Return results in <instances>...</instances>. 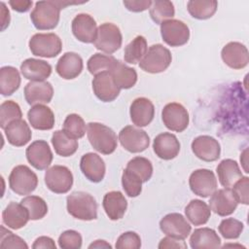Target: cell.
Returning <instances> with one entry per match:
<instances>
[{
	"label": "cell",
	"mask_w": 249,
	"mask_h": 249,
	"mask_svg": "<svg viewBox=\"0 0 249 249\" xmlns=\"http://www.w3.org/2000/svg\"><path fill=\"white\" fill-rule=\"evenodd\" d=\"M82 4L69 1H38L30 14V19L33 25L39 30H51L56 27L60 10L68 5Z\"/></svg>",
	"instance_id": "cell-1"
},
{
	"label": "cell",
	"mask_w": 249,
	"mask_h": 249,
	"mask_svg": "<svg viewBox=\"0 0 249 249\" xmlns=\"http://www.w3.org/2000/svg\"><path fill=\"white\" fill-rule=\"evenodd\" d=\"M68 213L78 220L91 221L97 218L95 198L86 192H73L66 197Z\"/></svg>",
	"instance_id": "cell-2"
},
{
	"label": "cell",
	"mask_w": 249,
	"mask_h": 249,
	"mask_svg": "<svg viewBox=\"0 0 249 249\" xmlns=\"http://www.w3.org/2000/svg\"><path fill=\"white\" fill-rule=\"evenodd\" d=\"M87 135L93 149L103 155H110L117 148L118 139L115 131L103 124L89 123Z\"/></svg>",
	"instance_id": "cell-3"
},
{
	"label": "cell",
	"mask_w": 249,
	"mask_h": 249,
	"mask_svg": "<svg viewBox=\"0 0 249 249\" xmlns=\"http://www.w3.org/2000/svg\"><path fill=\"white\" fill-rule=\"evenodd\" d=\"M172 60L170 51L160 44L152 45L139 62V67L148 73L157 74L168 68Z\"/></svg>",
	"instance_id": "cell-4"
},
{
	"label": "cell",
	"mask_w": 249,
	"mask_h": 249,
	"mask_svg": "<svg viewBox=\"0 0 249 249\" xmlns=\"http://www.w3.org/2000/svg\"><path fill=\"white\" fill-rule=\"evenodd\" d=\"M32 54L41 57H55L62 50V42L54 33H36L28 43Z\"/></svg>",
	"instance_id": "cell-5"
},
{
	"label": "cell",
	"mask_w": 249,
	"mask_h": 249,
	"mask_svg": "<svg viewBox=\"0 0 249 249\" xmlns=\"http://www.w3.org/2000/svg\"><path fill=\"white\" fill-rule=\"evenodd\" d=\"M38 185L37 175L27 165H17L9 176L11 190L19 196L31 194Z\"/></svg>",
	"instance_id": "cell-6"
},
{
	"label": "cell",
	"mask_w": 249,
	"mask_h": 249,
	"mask_svg": "<svg viewBox=\"0 0 249 249\" xmlns=\"http://www.w3.org/2000/svg\"><path fill=\"white\" fill-rule=\"evenodd\" d=\"M122 42L123 36L120 28L112 22H104L98 26L93 44L97 50L111 54L122 47Z\"/></svg>",
	"instance_id": "cell-7"
},
{
	"label": "cell",
	"mask_w": 249,
	"mask_h": 249,
	"mask_svg": "<svg viewBox=\"0 0 249 249\" xmlns=\"http://www.w3.org/2000/svg\"><path fill=\"white\" fill-rule=\"evenodd\" d=\"M45 184L54 194H65L73 185V174L64 165H53L45 173Z\"/></svg>",
	"instance_id": "cell-8"
},
{
	"label": "cell",
	"mask_w": 249,
	"mask_h": 249,
	"mask_svg": "<svg viewBox=\"0 0 249 249\" xmlns=\"http://www.w3.org/2000/svg\"><path fill=\"white\" fill-rule=\"evenodd\" d=\"M160 34L164 43L170 47L185 45L190 39L188 25L179 19H167L160 23Z\"/></svg>",
	"instance_id": "cell-9"
},
{
	"label": "cell",
	"mask_w": 249,
	"mask_h": 249,
	"mask_svg": "<svg viewBox=\"0 0 249 249\" xmlns=\"http://www.w3.org/2000/svg\"><path fill=\"white\" fill-rule=\"evenodd\" d=\"M119 140L123 148L130 153H141L150 145L148 133L132 125H126L120 131Z\"/></svg>",
	"instance_id": "cell-10"
},
{
	"label": "cell",
	"mask_w": 249,
	"mask_h": 249,
	"mask_svg": "<svg viewBox=\"0 0 249 249\" xmlns=\"http://www.w3.org/2000/svg\"><path fill=\"white\" fill-rule=\"evenodd\" d=\"M163 124L172 131L182 132L189 125V113L180 103L171 102L166 104L161 111Z\"/></svg>",
	"instance_id": "cell-11"
},
{
	"label": "cell",
	"mask_w": 249,
	"mask_h": 249,
	"mask_svg": "<svg viewBox=\"0 0 249 249\" xmlns=\"http://www.w3.org/2000/svg\"><path fill=\"white\" fill-rule=\"evenodd\" d=\"M189 185L195 195L208 197L217 190V179L213 171L200 168L192 172L189 178Z\"/></svg>",
	"instance_id": "cell-12"
},
{
	"label": "cell",
	"mask_w": 249,
	"mask_h": 249,
	"mask_svg": "<svg viewBox=\"0 0 249 249\" xmlns=\"http://www.w3.org/2000/svg\"><path fill=\"white\" fill-rule=\"evenodd\" d=\"M160 231L167 236L184 240L192 231L191 225L180 213H169L160 221Z\"/></svg>",
	"instance_id": "cell-13"
},
{
	"label": "cell",
	"mask_w": 249,
	"mask_h": 249,
	"mask_svg": "<svg viewBox=\"0 0 249 249\" xmlns=\"http://www.w3.org/2000/svg\"><path fill=\"white\" fill-rule=\"evenodd\" d=\"M91 84L93 93L103 102L114 101L120 94V89L116 85L110 71L95 75Z\"/></svg>",
	"instance_id": "cell-14"
},
{
	"label": "cell",
	"mask_w": 249,
	"mask_h": 249,
	"mask_svg": "<svg viewBox=\"0 0 249 249\" xmlns=\"http://www.w3.org/2000/svg\"><path fill=\"white\" fill-rule=\"evenodd\" d=\"M28 162L38 170L47 169L53 161L52 150L45 140H36L32 142L25 151Z\"/></svg>",
	"instance_id": "cell-15"
},
{
	"label": "cell",
	"mask_w": 249,
	"mask_h": 249,
	"mask_svg": "<svg viewBox=\"0 0 249 249\" xmlns=\"http://www.w3.org/2000/svg\"><path fill=\"white\" fill-rule=\"evenodd\" d=\"M191 148L195 156L204 161H215L221 155L220 143L209 135L196 137L192 142Z\"/></svg>",
	"instance_id": "cell-16"
},
{
	"label": "cell",
	"mask_w": 249,
	"mask_h": 249,
	"mask_svg": "<svg viewBox=\"0 0 249 249\" xmlns=\"http://www.w3.org/2000/svg\"><path fill=\"white\" fill-rule=\"evenodd\" d=\"M221 56L225 64L232 69H242L249 62L248 50L239 42H230L225 45L222 49Z\"/></svg>",
	"instance_id": "cell-17"
},
{
	"label": "cell",
	"mask_w": 249,
	"mask_h": 249,
	"mask_svg": "<svg viewBox=\"0 0 249 249\" xmlns=\"http://www.w3.org/2000/svg\"><path fill=\"white\" fill-rule=\"evenodd\" d=\"M71 28L73 35L83 43H93L96 38V21L89 14L77 15L72 20Z\"/></svg>",
	"instance_id": "cell-18"
},
{
	"label": "cell",
	"mask_w": 249,
	"mask_h": 249,
	"mask_svg": "<svg viewBox=\"0 0 249 249\" xmlns=\"http://www.w3.org/2000/svg\"><path fill=\"white\" fill-rule=\"evenodd\" d=\"M210 209L219 216L226 217L234 212L237 207V201L234 198L230 188L216 190L209 200Z\"/></svg>",
	"instance_id": "cell-19"
},
{
	"label": "cell",
	"mask_w": 249,
	"mask_h": 249,
	"mask_svg": "<svg viewBox=\"0 0 249 249\" xmlns=\"http://www.w3.org/2000/svg\"><path fill=\"white\" fill-rule=\"evenodd\" d=\"M153 149L160 159L169 160L178 156L180 152V142L174 134L162 132L155 137Z\"/></svg>",
	"instance_id": "cell-20"
},
{
	"label": "cell",
	"mask_w": 249,
	"mask_h": 249,
	"mask_svg": "<svg viewBox=\"0 0 249 249\" xmlns=\"http://www.w3.org/2000/svg\"><path fill=\"white\" fill-rule=\"evenodd\" d=\"M53 96V86L47 81H31L24 88V97L29 105L49 103Z\"/></svg>",
	"instance_id": "cell-21"
},
{
	"label": "cell",
	"mask_w": 249,
	"mask_h": 249,
	"mask_svg": "<svg viewBox=\"0 0 249 249\" xmlns=\"http://www.w3.org/2000/svg\"><path fill=\"white\" fill-rule=\"evenodd\" d=\"M129 115L133 124L139 127L147 126L155 116L154 104L146 97H138L130 104Z\"/></svg>",
	"instance_id": "cell-22"
},
{
	"label": "cell",
	"mask_w": 249,
	"mask_h": 249,
	"mask_svg": "<svg viewBox=\"0 0 249 249\" xmlns=\"http://www.w3.org/2000/svg\"><path fill=\"white\" fill-rule=\"evenodd\" d=\"M80 168L90 182L98 183L105 176L106 166L101 157L95 153H87L81 158Z\"/></svg>",
	"instance_id": "cell-23"
},
{
	"label": "cell",
	"mask_w": 249,
	"mask_h": 249,
	"mask_svg": "<svg viewBox=\"0 0 249 249\" xmlns=\"http://www.w3.org/2000/svg\"><path fill=\"white\" fill-rule=\"evenodd\" d=\"M82 57L73 52L65 53L58 59L55 70L56 73L65 80H72L77 78L83 71Z\"/></svg>",
	"instance_id": "cell-24"
},
{
	"label": "cell",
	"mask_w": 249,
	"mask_h": 249,
	"mask_svg": "<svg viewBox=\"0 0 249 249\" xmlns=\"http://www.w3.org/2000/svg\"><path fill=\"white\" fill-rule=\"evenodd\" d=\"M29 220V213L21 203L12 201L2 212L3 224L13 230L21 229Z\"/></svg>",
	"instance_id": "cell-25"
},
{
	"label": "cell",
	"mask_w": 249,
	"mask_h": 249,
	"mask_svg": "<svg viewBox=\"0 0 249 249\" xmlns=\"http://www.w3.org/2000/svg\"><path fill=\"white\" fill-rule=\"evenodd\" d=\"M31 126L38 130H50L54 125V115L52 109L44 104H36L27 112Z\"/></svg>",
	"instance_id": "cell-26"
},
{
	"label": "cell",
	"mask_w": 249,
	"mask_h": 249,
	"mask_svg": "<svg viewBox=\"0 0 249 249\" xmlns=\"http://www.w3.org/2000/svg\"><path fill=\"white\" fill-rule=\"evenodd\" d=\"M8 142L16 147H21L27 144L32 137V132L27 123L22 120L11 122L4 129Z\"/></svg>",
	"instance_id": "cell-27"
},
{
	"label": "cell",
	"mask_w": 249,
	"mask_h": 249,
	"mask_svg": "<svg viewBox=\"0 0 249 249\" xmlns=\"http://www.w3.org/2000/svg\"><path fill=\"white\" fill-rule=\"evenodd\" d=\"M22 76L30 81H45L52 74V66L45 60L27 58L20 64Z\"/></svg>",
	"instance_id": "cell-28"
},
{
	"label": "cell",
	"mask_w": 249,
	"mask_h": 249,
	"mask_svg": "<svg viewBox=\"0 0 249 249\" xmlns=\"http://www.w3.org/2000/svg\"><path fill=\"white\" fill-rule=\"evenodd\" d=\"M102 206L109 219L117 221L124 217L127 208V201L121 192L111 191L104 196Z\"/></svg>",
	"instance_id": "cell-29"
},
{
	"label": "cell",
	"mask_w": 249,
	"mask_h": 249,
	"mask_svg": "<svg viewBox=\"0 0 249 249\" xmlns=\"http://www.w3.org/2000/svg\"><path fill=\"white\" fill-rule=\"evenodd\" d=\"M190 246L193 249L219 248L221 246V239L213 229L200 228L195 230L192 233Z\"/></svg>",
	"instance_id": "cell-30"
},
{
	"label": "cell",
	"mask_w": 249,
	"mask_h": 249,
	"mask_svg": "<svg viewBox=\"0 0 249 249\" xmlns=\"http://www.w3.org/2000/svg\"><path fill=\"white\" fill-rule=\"evenodd\" d=\"M220 184L225 188H231L242 177V172L238 163L231 159L223 160L216 168Z\"/></svg>",
	"instance_id": "cell-31"
},
{
	"label": "cell",
	"mask_w": 249,
	"mask_h": 249,
	"mask_svg": "<svg viewBox=\"0 0 249 249\" xmlns=\"http://www.w3.org/2000/svg\"><path fill=\"white\" fill-rule=\"evenodd\" d=\"M110 73L120 89H130L137 82V73L135 69L127 66L120 60L116 62L110 70Z\"/></svg>",
	"instance_id": "cell-32"
},
{
	"label": "cell",
	"mask_w": 249,
	"mask_h": 249,
	"mask_svg": "<svg viewBox=\"0 0 249 249\" xmlns=\"http://www.w3.org/2000/svg\"><path fill=\"white\" fill-rule=\"evenodd\" d=\"M187 219L195 226L204 225L211 216V209L206 202L200 199H193L185 207Z\"/></svg>",
	"instance_id": "cell-33"
},
{
	"label": "cell",
	"mask_w": 249,
	"mask_h": 249,
	"mask_svg": "<svg viewBox=\"0 0 249 249\" xmlns=\"http://www.w3.org/2000/svg\"><path fill=\"white\" fill-rule=\"evenodd\" d=\"M18 70L13 66H3L0 69V92L3 96L12 95L20 86Z\"/></svg>",
	"instance_id": "cell-34"
},
{
	"label": "cell",
	"mask_w": 249,
	"mask_h": 249,
	"mask_svg": "<svg viewBox=\"0 0 249 249\" xmlns=\"http://www.w3.org/2000/svg\"><path fill=\"white\" fill-rule=\"evenodd\" d=\"M52 144L55 153L61 157H70L78 149L77 139L69 137L63 130H55L52 136Z\"/></svg>",
	"instance_id": "cell-35"
},
{
	"label": "cell",
	"mask_w": 249,
	"mask_h": 249,
	"mask_svg": "<svg viewBox=\"0 0 249 249\" xmlns=\"http://www.w3.org/2000/svg\"><path fill=\"white\" fill-rule=\"evenodd\" d=\"M218 8L215 0H191L187 3L189 14L196 19H207L213 17Z\"/></svg>",
	"instance_id": "cell-36"
},
{
	"label": "cell",
	"mask_w": 249,
	"mask_h": 249,
	"mask_svg": "<svg viewBox=\"0 0 249 249\" xmlns=\"http://www.w3.org/2000/svg\"><path fill=\"white\" fill-rule=\"evenodd\" d=\"M147 51L148 47L145 37L138 35L124 48V59L129 64H136L141 61Z\"/></svg>",
	"instance_id": "cell-37"
},
{
	"label": "cell",
	"mask_w": 249,
	"mask_h": 249,
	"mask_svg": "<svg viewBox=\"0 0 249 249\" xmlns=\"http://www.w3.org/2000/svg\"><path fill=\"white\" fill-rule=\"evenodd\" d=\"M175 15L173 3L167 0L152 1L150 7V16L154 22L160 24L167 19H171Z\"/></svg>",
	"instance_id": "cell-38"
},
{
	"label": "cell",
	"mask_w": 249,
	"mask_h": 249,
	"mask_svg": "<svg viewBox=\"0 0 249 249\" xmlns=\"http://www.w3.org/2000/svg\"><path fill=\"white\" fill-rule=\"evenodd\" d=\"M117 61L118 60L111 54L97 53L89 58L87 66L89 73L95 76L101 72L110 71Z\"/></svg>",
	"instance_id": "cell-39"
},
{
	"label": "cell",
	"mask_w": 249,
	"mask_h": 249,
	"mask_svg": "<svg viewBox=\"0 0 249 249\" xmlns=\"http://www.w3.org/2000/svg\"><path fill=\"white\" fill-rule=\"evenodd\" d=\"M20 203L27 209L30 220H40L48 213L47 202L38 196H27L21 199Z\"/></svg>",
	"instance_id": "cell-40"
},
{
	"label": "cell",
	"mask_w": 249,
	"mask_h": 249,
	"mask_svg": "<svg viewBox=\"0 0 249 249\" xmlns=\"http://www.w3.org/2000/svg\"><path fill=\"white\" fill-rule=\"evenodd\" d=\"M126 169L137 175L143 183L149 181L153 174L152 162L143 157H135L126 164Z\"/></svg>",
	"instance_id": "cell-41"
},
{
	"label": "cell",
	"mask_w": 249,
	"mask_h": 249,
	"mask_svg": "<svg viewBox=\"0 0 249 249\" xmlns=\"http://www.w3.org/2000/svg\"><path fill=\"white\" fill-rule=\"evenodd\" d=\"M86 124L78 114H69L63 123V131L73 139L82 138L86 133Z\"/></svg>",
	"instance_id": "cell-42"
},
{
	"label": "cell",
	"mask_w": 249,
	"mask_h": 249,
	"mask_svg": "<svg viewBox=\"0 0 249 249\" xmlns=\"http://www.w3.org/2000/svg\"><path fill=\"white\" fill-rule=\"evenodd\" d=\"M22 112L19 105L13 101L7 100L0 105V126L2 129L13 121L21 119Z\"/></svg>",
	"instance_id": "cell-43"
},
{
	"label": "cell",
	"mask_w": 249,
	"mask_h": 249,
	"mask_svg": "<svg viewBox=\"0 0 249 249\" xmlns=\"http://www.w3.org/2000/svg\"><path fill=\"white\" fill-rule=\"evenodd\" d=\"M142 180L137 175L124 168L122 175V186L128 196H138L142 192Z\"/></svg>",
	"instance_id": "cell-44"
},
{
	"label": "cell",
	"mask_w": 249,
	"mask_h": 249,
	"mask_svg": "<svg viewBox=\"0 0 249 249\" xmlns=\"http://www.w3.org/2000/svg\"><path fill=\"white\" fill-rule=\"evenodd\" d=\"M244 225L234 218H227L221 221L219 232L226 239H236L243 231Z\"/></svg>",
	"instance_id": "cell-45"
},
{
	"label": "cell",
	"mask_w": 249,
	"mask_h": 249,
	"mask_svg": "<svg viewBox=\"0 0 249 249\" xmlns=\"http://www.w3.org/2000/svg\"><path fill=\"white\" fill-rule=\"evenodd\" d=\"M82 242V235L74 230L65 231L58 237V245L62 249H80Z\"/></svg>",
	"instance_id": "cell-46"
},
{
	"label": "cell",
	"mask_w": 249,
	"mask_h": 249,
	"mask_svg": "<svg viewBox=\"0 0 249 249\" xmlns=\"http://www.w3.org/2000/svg\"><path fill=\"white\" fill-rule=\"evenodd\" d=\"M1 248H19L27 249L28 245L18 235L14 234L12 231L6 230L3 226L1 227Z\"/></svg>",
	"instance_id": "cell-47"
},
{
	"label": "cell",
	"mask_w": 249,
	"mask_h": 249,
	"mask_svg": "<svg viewBox=\"0 0 249 249\" xmlns=\"http://www.w3.org/2000/svg\"><path fill=\"white\" fill-rule=\"evenodd\" d=\"M115 247L117 249H139L141 238L135 231H125L118 237Z\"/></svg>",
	"instance_id": "cell-48"
},
{
	"label": "cell",
	"mask_w": 249,
	"mask_h": 249,
	"mask_svg": "<svg viewBox=\"0 0 249 249\" xmlns=\"http://www.w3.org/2000/svg\"><path fill=\"white\" fill-rule=\"evenodd\" d=\"M231 193L236 199L237 203H242L247 205L249 203V195H248V187H249V178L247 176L240 177L233 185H232Z\"/></svg>",
	"instance_id": "cell-49"
},
{
	"label": "cell",
	"mask_w": 249,
	"mask_h": 249,
	"mask_svg": "<svg viewBox=\"0 0 249 249\" xmlns=\"http://www.w3.org/2000/svg\"><path fill=\"white\" fill-rule=\"evenodd\" d=\"M124 5L125 8L134 13H139L147 10L148 8L150 9L152 5V1L150 0H132V1H124Z\"/></svg>",
	"instance_id": "cell-50"
},
{
	"label": "cell",
	"mask_w": 249,
	"mask_h": 249,
	"mask_svg": "<svg viewBox=\"0 0 249 249\" xmlns=\"http://www.w3.org/2000/svg\"><path fill=\"white\" fill-rule=\"evenodd\" d=\"M160 249H164V248H182V249H186L187 248V244L182 240V239H177L174 237H170L167 236L162 238L158 246Z\"/></svg>",
	"instance_id": "cell-51"
},
{
	"label": "cell",
	"mask_w": 249,
	"mask_h": 249,
	"mask_svg": "<svg viewBox=\"0 0 249 249\" xmlns=\"http://www.w3.org/2000/svg\"><path fill=\"white\" fill-rule=\"evenodd\" d=\"M33 249H40V248H50V249H55L56 245L53 238L49 236H40L36 238L32 245Z\"/></svg>",
	"instance_id": "cell-52"
},
{
	"label": "cell",
	"mask_w": 249,
	"mask_h": 249,
	"mask_svg": "<svg viewBox=\"0 0 249 249\" xmlns=\"http://www.w3.org/2000/svg\"><path fill=\"white\" fill-rule=\"evenodd\" d=\"M32 4L33 2L29 0H10L9 1V5L12 7V9L18 13L27 12L31 8Z\"/></svg>",
	"instance_id": "cell-53"
},
{
	"label": "cell",
	"mask_w": 249,
	"mask_h": 249,
	"mask_svg": "<svg viewBox=\"0 0 249 249\" xmlns=\"http://www.w3.org/2000/svg\"><path fill=\"white\" fill-rule=\"evenodd\" d=\"M1 21H2V31H4L10 23V12L6 8L4 2H1Z\"/></svg>",
	"instance_id": "cell-54"
},
{
	"label": "cell",
	"mask_w": 249,
	"mask_h": 249,
	"mask_svg": "<svg viewBox=\"0 0 249 249\" xmlns=\"http://www.w3.org/2000/svg\"><path fill=\"white\" fill-rule=\"evenodd\" d=\"M89 249H91V248H109V249H111L112 246H111V244L108 243L107 241L98 239V240H95L94 242H92L91 244H89Z\"/></svg>",
	"instance_id": "cell-55"
}]
</instances>
